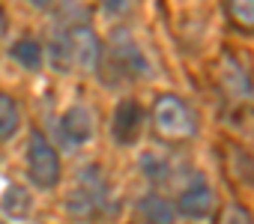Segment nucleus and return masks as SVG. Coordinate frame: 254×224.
Returning <instances> with one entry per match:
<instances>
[{
  "instance_id": "1",
  "label": "nucleus",
  "mask_w": 254,
  "mask_h": 224,
  "mask_svg": "<svg viewBox=\"0 0 254 224\" xmlns=\"http://www.w3.org/2000/svg\"><path fill=\"white\" fill-rule=\"evenodd\" d=\"M153 126L168 141H186L194 135V114L180 96H159L153 105Z\"/></svg>"
},
{
  "instance_id": "2",
  "label": "nucleus",
  "mask_w": 254,
  "mask_h": 224,
  "mask_svg": "<svg viewBox=\"0 0 254 224\" xmlns=\"http://www.w3.org/2000/svg\"><path fill=\"white\" fill-rule=\"evenodd\" d=\"M27 168H30V176L39 188H54L57 179H60V159H57V150L48 144L45 135L33 132L30 138V153H27Z\"/></svg>"
},
{
  "instance_id": "3",
  "label": "nucleus",
  "mask_w": 254,
  "mask_h": 224,
  "mask_svg": "<svg viewBox=\"0 0 254 224\" xmlns=\"http://www.w3.org/2000/svg\"><path fill=\"white\" fill-rule=\"evenodd\" d=\"M66 45H69V60H72L78 69L90 72V69H96V66H99L102 42H99V36H96V30H93V27H87V24L72 27V30H69V36H66Z\"/></svg>"
},
{
  "instance_id": "4",
  "label": "nucleus",
  "mask_w": 254,
  "mask_h": 224,
  "mask_svg": "<svg viewBox=\"0 0 254 224\" xmlns=\"http://www.w3.org/2000/svg\"><path fill=\"white\" fill-rule=\"evenodd\" d=\"M141 132H144V108L135 99L120 102L117 111H114V120H111L114 141L123 144V147H129V144H135L141 138Z\"/></svg>"
},
{
  "instance_id": "5",
  "label": "nucleus",
  "mask_w": 254,
  "mask_h": 224,
  "mask_svg": "<svg viewBox=\"0 0 254 224\" xmlns=\"http://www.w3.org/2000/svg\"><path fill=\"white\" fill-rule=\"evenodd\" d=\"M180 212L189 215V218H203L212 212V188L206 185L203 176H194L183 194H180Z\"/></svg>"
},
{
  "instance_id": "6",
  "label": "nucleus",
  "mask_w": 254,
  "mask_h": 224,
  "mask_svg": "<svg viewBox=\"0 0 254 224\" xmlns=\"http://www.w3.org/2000/svg\"><path fill=\"white\" fill-rule=\"evenodd\" d=\"M63 135L69 144H87L96 132V123L90 117V111L87 108H69L66 114H63Z\"/></svg>"
},
{
  "instance_id": "7",
  "label": "nucleus",
  "mask_w": 254,
  "mask_h": 224,
  "mask_svg": "<svg viewBox=\"0 0 254 224\" xmlns=\"http://www.w3.org/2000/svg\"><path fill=\"white\" fill-rule=\"evenodd\" d=\"M138 206H141V212L150 224H174V218H177V209L159 194H147Z\"/></svg>"
},
{
  "instance_id": "8",
  "label": "nucleus",
  "mask_w": 254,
  "mask_h": 224,
  "mask_svg": "<svg viewBox=\"0 0 254 224\" xmlns=\"http://www.w3.org/2000/svg\"><path fill=\"white\" fill-rule=\"evenodd\" d=\"M18 132V105L9 93H0V141H9Z\"/></svg>"
},
{
  "instance_id": "9",
  "label": "nucleus",
  "mask_w": 254,
  "mask_h": 224,
  "mask_svg": "<svg viewBox=\"0 0 254 224\" xmlns=\"http://www.w3.org/2000/svg\"><path fill=\"white\" fill-rule=\"evenodd\" d=\"M0 209H3L9 218H24L30 212V194L21 185H9L3 200H0Z\"/></svg>"
},
{
  "instance_id": "10",
  "label": "nucleus",
  "mask_w": 254,
  "mask_h": 224,
  "mask_svg": "<svg viewBox=\"0 0 254 224\" xmlns=\"http://www.w3.org/2000/svg\"><path fill=\"white\" fill-rule=\"evenodd\" d=\"M12 60L21 63L24 69H39V63H42V48H39V42H33V39L15 42V45H12Z\"/></svg>"
},
{
  "instance_id": "11",
  "label": "nucleus",
  "mask_w": 254,
  "mask_h": 224,
  "mask_svg": "<svg viewBox=\"0 0 254 224\" xmlns=\"http://www.w3.org/2000/svg\"><path fill=\"white\" fill-rule=\"evenodd\" d=\"M230 15L242 27H254V0H230Z\"/></svg>"
},
{
  "instance_id": "12",
  "label": "nucleus",
  "mask_w": 254,
  "mask_h": 224,
  "mask_svg": "<svg viewBox=\"0 0 254 224\" xmlns=\"http://www.w3.org/2000/svg\"><path fill=\"white\" fill-rule=\"evenodd\" d=\"M218 224H251V215L242 209V206H224V212H221V221Z\"/></svg>"
},
{
  "instance_id": "13",
  "label": "nucleus",
  "mask_w": 254,
  "mask_h": 224,
  "mask_svg": "<svg viewBox=\"0 0 254 224\" xmlns=\"http://www.w3.org/2000/svg\"><path fill=\"white\" fill-rule=\"evenodd\" d=\"M102 3H105L108 12H120V9L126 6V0H102Z\"/></svg>"
},
{
  "instance_id": "14",
  "label": "nucleus",
  "mask_w": 254,
  "mask_h": 224,
  "mask_svg": "<svg viewBox=\"0 0 254 224\" xmlns=\"http://www.w3.org/2000/svg\"><path fill=\"white\" fill-rule=\"evenodd\" d=\"M30 3H36V6H48L51 0H30Z\"/></svg>"
},
{
  "instance_id": "15",
  "label": "nucleus",
  "mask_w": 254,
  "mask_h": 224,
  "mask_svg": "<svg viewBox=\"0 0 254 224\" xmlns=\"http://www.w3.org/2000/svg\"><path fill=\"white\" fill-rule=\"evenodd\" d=\"M3 27H6V21H3V9H0V33H3Z\"/></svg>"
}]
</instances>
